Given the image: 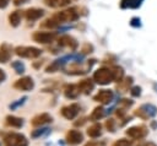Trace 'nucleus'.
Listing matches in <instances>:
<instances>
[{
    "label": "nucleus",
    "mask_w": 157,
    "mask_h": 146,
    "mask_svg": "<svg viewBox=\"0 0 157 146\" xmlns=\"http://www.w3.org/2000/svg\"><path fill=\"white\" fill-rule=\"evenodd\" d=\"M82 140H83V135L78 130L71 129V130H69L66 133V142L69 145H72V146L78 145L80 142H82Z\"/></svg>",
    "instance_id": "obj_12"
},
{
    "label": "nucleus",
    "mask_w": 157,
    "mask_h": 146,
    "mask_svg": "<svg viewBox=\"0 0 157 146\" xmlns=\"http://www.w3.org/2000/svg\"><path fill=\"white\" fill-rule=\"evenodd\" d=\"M5 79H6V74H5V71H4L2 69H0V83L4 82Z\"/></svg>",
    "instance_id": "obj_39"
},
{
    "label": "nucleus",
    "mask_w": 157,
    "mask_h": 146,
    "mask_svg": "<svg viewBox=\"0 0 157 146\" xmlns=\"http://www.w3.org/2000/svg\"><path fill=\"white\" fill-rule=\"evenodd\" d=\"M83 146H104V142H98V141H90L85 144Z\"/></svg>",
    "instance_id": "obj_37"
},
{
    "label": "nucleus",
    "mask_w": 157,
    "mask_h": 146,
    "mask_svg": "<svg viewBox=\"0 0 157 146\" xmlns=\"http://www.w3.org/2000/svg\"><path fill=\"white\" fill-rule=\"evenodd\" d=\"M33 40L39 43V44H48V43H52L55 38H56V33L55 32H34L33 36H32Z\"/></svg>",
    "instance_id": "obj_6"
},
{
    "label": "nucleus",
    "mask_w": 157,
    "mask_h": 146,
    "mask_svg": "<svg viewBox=\"0 0 157 146\" xmlns=\"http://www.w3.org/2000/svg\"><path fill=\"white\" fill-rule=\"evenodd\" d=\"M77 87H78L80 92H82L85 94H88L93 90L94 83H93V80H91V79H83L77 83Z\"/></svg>",
    "instance_id": "obj_17"
},
{
    "label": "nucleus",
    "mask_w": 157,
    "mask_h": 146,
    "mask_svg": "<svg viewBox=\"0 0 157 146\" xmlns=\"http://www.w3.org/2000/svg\"><path fill=\"white\" fill-rule=\"evenodd\" d=\"M71 2V0H44V4L49 7H63Z\"/></svg>",
    "instance_id": "obj_23"
},
{
    "label": "nucleus",
    "mask_w": 157,
    "mask_h": 146,
    "mask_svg": "<svg viewBox=\"0 0 157 146\" xmlns=\"http://www.w3.org/2000/svg\"><path fill=\"white\" fill-rule=\"evenodd\" d=\"M48 130H49V129H47V128H42V129H36V130H33V131L31 133V136H32V137H38V136H40V135L45 134V133H47Z\"/></svg>",
    "instance_id": "obj_30"
},
{
    "label": "nucleus",
    "mask_w": 157,
    "mask_h": 146,
    "mask_svg": "<svg viewBox=\"0 0 157 146\" xmlns=\"http://www.w3.org/2000/svg\"><path fill=\"white\" fill-rule=\"evenodd\" d=\"M83 123H85V118L80 119V121H76V123H75V125H82Z\"/></svg>",
    "instance_id": "obj_41"
},
{
    "label": "nucleus",
    "mask_w": 157,
    "mask_h": 146,
    "mask_svg": "<svg viewBox=\"0 0 157 146\" xmlns=\"http://www.w3.org/2000/svg\"><path fill=\"white\" fill-rule=\"evenodd\" d=\"M144 0H121L119 6L121 9H137L141 6Z\"/></svg>",
    "instance_id": "obj_21"
},
{
    "label": "nucleus",
    "mask_w": 157,
    "mask_h": 146,
    "mask_svg": "<svg viewBox=\"0 0 157 146\" xmlns=\"http://www.w3.org/2000/svg\"><path fill=\"white\" fill-rule=\"evenodd\" d=\"M78 110H80V106L77 103H71V104L65 106V107L61 108V115L65 119L71 120L78 114Z\"/></svg>",
    "instance_id": "obj_11"
},
{
    "label": "nucleus",
    "mask_w": 157,
    "mask_h": 146,
    "mask_svg": "<svg viewBox=\"0 0 157 146\" xmlns=\"http://www.w3.org/2000/svg\"><path fill=\"white\" fill-rule=\"evenodd\" d=\"M157 114V107L151 104V103H146V104H142L136 110H135V115L146 120V119H150L152 117H155Z\"/></svg>",
    "instance_id": "obj_4"
},
{
    "label": "nucleus",
    "mask_w": 157,
    "mask_h": 146,
    "mask_svg": "<svg viewBox=\"0 0 157 146\" xmlns=\"http://www.w3.org/2000/svg\"><path fill=\"white\" fill-rule=\"evenodd\" d=\"M140 146H141V145H140Z\"/></svg>",
    "instance_id": "obj_43"
},
{
    "label": "nucleus",
    "mask_w": 157,
    "mask_h": 146,
    "mask_svg": "<svg viewBox=\"0 0 157 146\" xmlns=\"http://www.w3.org/2000/svg\"><path fill=\"white\" fill-rule=\"evenodd\" d=\"M4 140L7 146H27L28 144L27 139L22 134H17V133H11L6 135Z\"/></svg>",
    "instance_id": "obj_5"
},
{
    "label": "nucleus",
    "mask_w": 157,
    "mask_h": 146,
    "mask_svg": "<svg viewBox=\"0 0 157 146\" xmlns=\"http://www.w3.org/2000/svg\"><path fill=\"white\" fill-rule=\"evenodd\" d=\"M58 23H65V22H74L80 17V12H77L76 7H70L59 12H55L52 16Z\"/></svg>",
    "instance_id": "obj_1"
},
{
    "label": "nucleus",
    "mask_w": 157,
    "mask_h": 146,
    "mask_svg": "<svg viewBox=\"0 0 157 146\" xmlns=\"http://www.w3.org/2000/svg\"><path fill=\"white\" fill-rule=\"evenodd\" d=\"M130 93H131L132 97H139V96L141 94V87H139V86H134V87H131Z\"/></svg>",
    "instance_id": "obj_32"
},
{
    "label": "nucleus",
    "mask_w": 157,
    "mask_h": 146,
    "mask_svg": "<svg viewBox=\"0 0 157 146\" xmlns=\"http://www.w3.org/2000/svg\"><path fill=\"white\" fill-rule=\"evenodd\" d=\"M44 15V10L43 9H38V7H29L25 11V17L27 21H36L39 20L40 17H43Z\"/></svg>",
    "instance_id": "obj_14"
},
{
    "label": "nucleus",
    "mask_w": 157,
    "mask_h": 146,
    "mask_svg": "<svg viewBox=\"0 0 157 146\" xmlns=\"http://www.w3.org/2000/svg\"><path fill=\"white\" fill-rule=\"evenodd\" d=\"M147 133H148V130L145 125H135V126H131L126 130V135L134 140L144 139L147 135Z\"/></svg>",
    "instance_id": "obj_8"
},
{
    "label": "nucleus",
    "mask_w": 157,
    "mask_h": 146,
    "mask_svg": "<svg viewBox=\"0 0 157 146\" xmlns=\"http://www.w3.org/2000/svg\"><path fill=\"white\" fill-rule=\"evenodd\" d=\"M64 94L66 98L74 99L80 94V90H78L77 85H66L64 88Z\"/></svg>",
    "instance_id": "obj_18"
},
{
    "label": "nucleus",
    "mask_w": 157,
    "mask_h": 146,
    "mask_svg": "<svg viewBox=\"0 0 157 146\" xmlns=\"http://www.w3.org/2000/svg\"><path fill=\"white\" fill-rule=\"evenodd\" d=\"M11 66H12V69L16 71V74H23V72H25V65H23V63H21L20 60L12 61V63H11Z\"/></svg>",
    "instance_id": "obj_28"
},
{
    "label": "nucleus",
    "mask_w": 157,
    "mask_h": 146,
    "mask_svg": "<svg viewBox=\"0 0 157 146\" xmlns=\"http://www.w3.org/2000/svg\"><path fill=\"white\" fill-rule=\"evenodd\" d=\"M58 45L59 47H67L71 50H75L77 48L78 43H77V40L74 37L67 36V34H64V36H61V37L58 38Z\"/></svg>",
    "instance_id": "obj_13"
},
{
    "label": "nucleus",
    "mask_w": 157,
    "mask_h": 146,
    "mask_svg": "<svg viewBox=\"0 0 157 146\" xmlns=\"http://www.w3.org/2000/svg\"><path fill=\"white\" fill-rule=\"evenodd\" d=\"M70 59H81V56H77V55H66V56H63L60 59H56V60H54L53 63H50L47 66L45 71L47 72H55V71L60 70L66 64V60H70Z\"/></svg>",
    "instance_id": "obj_7"
},
{
    "label": "nucleus",
    "mask_w": 157,
    "mask_h": 146,
    "mask_svg": "<svg viewBox=\"0 0 157 146\" xmlns=\"http://www.w3.org/2000/svg\"><path fill=\"white\" fill-rule=\"evenodd\" d=\"M132 81H134V79H132L131 76L125 77L124 80H121V81L118 83V90H120L121 92H126L128 88H129V86L132 83Z\"/></svg>",
    "instance_id": "obj_25"
},
{
    "label": "nucleus",
    "mask_w": 157,
    "mask_h": 146,
    "mask_svg": "<svg viewBox=\"0 0 157 146\" xmlns=\"http://www.w3.org/2000/svg\"><path fill=\"white\" fill-rule=\"evenodd\" d=\"M28 0H13V4L16 5V6H20V5H22V4H26Z\"/></svg>",
    "instance_id": "obj_40"
},
{
    "label": "nucleus",
    "mask_w": 157,
    "mask_h": 146,
    "mask_svg": "<svg viewBox=\"0 0 157 146\" xmlns=\"http://www.w3.org/2000/svg\"><path fill=\"white\" fill-rule=\"evenodd\" d=\"M58 26H59V23H58L53 17L47 18V20L40 25V27H43V28H49V29H53V28H55V27H58Z\"/></svg>",
    "instance_id": "obj_27"
},
{
    "label": "nucleus",
    "mask_w": 157,
    "mask_h": 146,
    "mask_svg": "<svg viewBox=\"0 0 157 146\" xmlns=\"http://www.w3.org/2000/svg\"><path fill=\"white\" fill-rule=\"evenodd\" d=\"M110 69H112V72H113L114 81H117L119 83L123 80V77H124V70H123V67H120V66H113Z\"/></svg>",
    "instance_id": "obj_24"
},
{
    "label": "nucleus",
    "mask_w": 157,
    "mask_h": 146,
    "mask_svg": "<svg viewBox=\"0 0 157 146\" xmlns=\"http://www.w3.org/2000/svg\"><path fill=\"white\" fill-rule=\"evenodd\" d=\"M92 50H93V45H92V44L86 43V44H83V45H82V53H83V54L92 53Z\"/></svg>",
    "instance_id": "obj_33"
},
{
    "label": "nucleus",
    "mask_w": 157,
    "mask_h": 146,
    "mask_svg": "<svg viewBox=\"0 0 157 146\" xmlns=\"http://www.w3.org/2000/svg\"><path fill=\"white\" fill-rule=\"evenodd\" d=\"M130 26H132V27H140L141 26V20L139 17H132L130 20Z\"/></svg>",
    "instance_id": "obj_34"
},
{
    "label": "nucleus",
    "mask_w": 157,
    "mask_h": 146,
    "mask_svg": "<svg viewBox=\"0 0 157 146\" xmlns=\"http://www.w3.org/2000/svg\"><path fill=\"white\" fill-rule=\"evenodd\" d=\"M15 54L21 56V58H26V59H36L38 56H40L42 50L39 48L36 47H26V45H18L15 48Z\"/></svg>",
    "instance_id": "obj_3"
},
{
    "label": "nucleus",
    "mask_w": 157,
    "mask_h": 146,
    "mask_svg": "<svg viewBox=\"0 0 157 146\" xmlns=\"http://www.w3.org/2000/svg\"><path fill=\"white\" fill-rule=\"evenodd\" d=\"M13 87L16 90H20V91H31L34 87V82H33V79L31 76H23V77L15 81Z\"/></svg>",
    "instance_id": "obj_9"
},
{
    "label": "nucleus",
    "mask_w": 157,
    "mask_h": 146,
    "mask_svg": "<svg viewBox=\"0 0 157 146\" xmlns=\"http://www.w3.org/2000/svg\"><path fill=\"white\" fill-rule=\"evenodd\" d=\"M114 94H113V91L110 90H99L94 96H93V99L96 102H99L102 104H109L113 99Z\"/></svg>",
    "instance_id": "obj_10"
},
{
    "label": "nucleus",
    "mask_w": 157,
    "mask_h": 146,
    "mask_svg": "<svg viewBox=\"0 0 157 146\" xmlns=\"http://www.w3.org/2000/svg\"><path fill=\"white\" fill-rule=\"evenodd\" d=\"M52 120H53V118H52L50 114H48V113H42V114L36 115V117L32 119L31 124H32L33 126H42V125H44V124L52 123Z\"/></svg>",
    "instance_id": "obj_16"
},
{
    "label": "nucleus",
    "mask_w": 157,
    "mask_h": 146,
    "mask_svg": "<svg viewBox=\"0 0 157 146\" xmlns=\"http://www.w3.org/2000/svg\"><path fill=\"white\" fill-rule=\"evenodd\" d=\"M120 103H121V106H123L121 108L126 109V108H129L130 106H132V103H134V102H132L131 99H126V98H124V99H121V102H120Z\"/></svg>",
    "instance_id": "obj_35"
},
{
    "label": "nucleus",
    "mask_w": 157,
    "mask_h": 146,
    "mask_svg": "<svg viewBox=\"0 0 157 146\" xmlns=\"http://www.w3.org/2000/svg\"><path fill=\"white\" fill-rule=\"evenodd\" d=\"M104 115V109H103V107H96L94 109H93V112L91 113V115H90V119L91 120H93V121H96V120H99Z\"/></svg>",
    "instance_id": "obj_26"
},
{
    "label": "nucleus",
    "mask_w": 157,
    "mask_h": 146,
    "mask_svg": "<svg viewBox=\"0 0 157 146\" xmlns=\"http://www.w3.org/2000/svg\"><path fill=\"white\" fill-rule=\"evenodd\" d=\"M9 23H10V26L11 27H17L20 23H21V18H22V13H21V11H18V10H15V11H12L10 15H9Z\"/></svg>",
    "instance_id": "obj_19"
},
{
    "label": "nucleus",
    "mask_w": 157,
    "mask_h": 146,
    "mask_svg": "<svg viewBox=\"0 0 157 146\" xmlns=\"http://www.w3.org/2000/svg\"><path fill=\"white\" fill-rule=\"evenodd\" d=\"M131 144L132 142L130 140H128V139H119L112 146H131Z\"/></svg>",
    "instance_id": "obj_29"
},
{
    "label": "nucleus",
    "mask_w": 157,
    "mask_h": 146,
    "mask_svg": "<svg viewBox=\"0 0 157 146\" xmlns=\"http://www.w3.org/2000/svg\"><path fill=\"white\" fill-rule=\"evenodd\" d=\"M141 146H157V145L153 144V142H147V144H144V145H141Z\"/></svg>",
    "instance_id": "obj_42"
},
{
    "label": "nucleus",
    "mask_w": 157,
    "mask_h": 146,
    "mask_svg": "<svg viewBox=\"0 0 157 146\" xmlns=\"http://www.w3.org/2000/svg\"><path fill=\"white\" fill-rule=\"evenodd\" d=\"M105 128L108 129V131L114 133L115 131V120L114 119H108L105 121Z\"/></svg>",
    "instance_id": "obj_31"
},
{
    "label": "nucleus",
    "mask_w": 157,
    "mask_h": 146,
    "mask_svg": "<svg viewBox=\"0 0 157 146\" xmlns=\"http://www.w3.org/2000/svg\"><path fill=\"white\" fill-rule=\"evenodd\" d=\"M101 134H102V125L98 123H94L87 129V135L90 137H98L101 136Z\"/></svg>",
    "instance_id": "obj_22"
},
{
    "label": "nucleus",
    "mask_w": 157,
    "mask_h": 146,
    "mask_svg": "<svg viewBox=\"0 0 157 146\" xmlns=\"http://www.w3.org/2000/svg\"><path fill=\"white\" fill-rule=\"evenodd\" d=\"M12 55V48L10 44L7 43H2L0 44V63L5 64L11 59Z\"/></svg>",
    "instance_id": "obj_15"
},
{
    "label": "nucleus",
    "mask_w": 157,
    "mask_h": 146,
    "mask_svg": "<svg viewBox=\"0 0 157 146\" xmlns=\"http://www.w3.org/2000/svg\"><path fill=\"white\" fill-rule=\"evenodd\" d=\"M10 0H0V9H5L9 5Z\"/></svg>",
    "instance_id": "obj_38"
},
{
    "label": "nucleus",
    "mask_w": 157,
    "mask_h": 146,
    "mask_svg": "<svg viewBox=\"0 0 157 146\" xmlns=\"http://www.w3.org/2000/svg\"><path fill=\"white\" fill-rule=\"evenodd\" d=\"M5 123L7 126H12V128H21L23 125V119L15 117V115H7L5 118Z\"/></svg>",
    "instance_id": "obj_20"
},
{
    "label": "nucleus",
    "mask_w": 157,
    "mask_h": 146,
    "mask_svg": "<svg viewBox=\"0 0 157 146\" xmlns=\"http://www.w3.org/2000/svg\"><path fill=\"white\" fill-rule=\"evenodd\" d=\"M26 99H27V97H23L22 99H18L17 102H15V103H12V104H10V108H11V109H13V108H16V107H18V106H21V104H23Z\"/></svg>",
    "instance_id": "obj_36"
},
{
    "label": "nucleus",
    "mask_w": 157,
    "mask_h": 146,
    "mask_svg": "<svg viewBox=\"0 0 157 146\" xmlns=\"http://www.w3.org/2000/svg\"><path fill=\"white\" fill-rule=\"evenodd\" d=\"M92 80L98 85H108L109 82L114 81L113 72L110 67H99L94 71Z\"/></svg>",
    "instance_id": "obj_2"
}]
</instances>
